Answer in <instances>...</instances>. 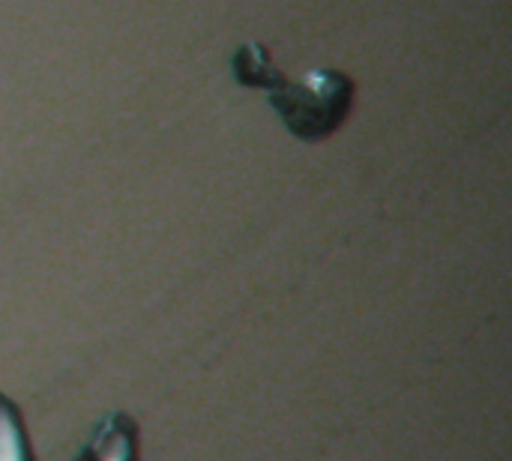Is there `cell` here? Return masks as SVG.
Returning a JSON list of instances; mask_svg holds the SVG:
<instances>
[{
  "label": "cell",
  "mask_w": 512,
  "mask_h": 461,
  "mask_svg": "<svg viewBox=\"0 0 512 461\" xmlns=\"http://www.w3.org/2000/svg\"><path fill=\"white\" fill-rule=\"evenodd\" d=\"M78 461H135V426L126 417L117 423H102L93 444Z\"/></svg>",
  "instance_id": "cell-1"
}]
</instances>
